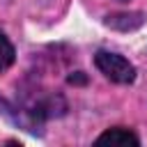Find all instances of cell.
<instances>
[{"instance_id": "obj_1", "label": "cell", "mask_w": 147, "mask_h": 147, "mask_svg": "<svg viewBox=\"0 0 147 147\" xmlns=\"http://www.w3.org/2000/svg\"><path fill=\"white\" fill-rule=\"evenodd\" d=\"M94 62H96L99 71H101L106 78H110L113 83L129 85V83L136 80V69H133V64H131L126 57L117 55V53L99 51V53L94 55Z\"/></svg>"}, {"instance_id": "obj_2", "label": "cell", "mask_w": 147, "mask_h": 147, "mask_svg": "<svg viewBox=\"0 0 147 147\" xmlns=\"http://www.w3.org/2000/svg\"><path fill=\"white\" fill-rule=\"evenodd\" d=\"M94 142H96V145H119V147H138V145H140L138 136H136L133 131L124 129V126H115V129L103 131Z\"/></svg>"}, {"instance_id": "obj_3", "label": "cell", "mask_w": 147, "mask_h": 147, "mask_svg": "<svg viewBox=\"0 0 147 147\" xmlns=\"http://www.w3.org/2000/svg\"><path fill=\"white\" fill-rule=\"evenodd\" d=\"M133 16H138V14H113V16L106 18V23H108L110 28H117V30H131V28H138V25L142 23V18L131 21Z\"/></svg>"}, {"instance_id": "obj_4", "label": "cell", "mask_w": 147, "mask_h": 147, "mask_svg": "<svg viewBox=\"0 0 147 147\" xmlns=\"http://www.w3.org/2000/svg\"><path fill=\"white\" fill-rule=\"evenodd\" d=\"M14 60H16V51H14L11 41L0 32V71L9 69V67L14 64Z\"/></svg>"}, {"instance_id": "obj_5", "label": "cell", "mask_w": 147, "mask_h": 147, "mask_svg": "<svg viewBox=\"0 0 147 147\" xmlns=\"http://www.w3.org/2000/svg\"><path fill=\"white\" fill-rule=\"evenodd\" d=\"M69 83H85L83 76H69Z\"/></svg>"}]
</instances>
